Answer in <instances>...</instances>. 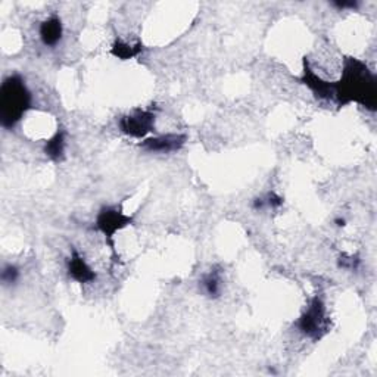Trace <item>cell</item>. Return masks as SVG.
Returning a JSON list of instances; mask_svg holds the SVG:
<instances>
[{
	"mask_svg": "<svg viewBox=\"0 0 377 377\" xmlns=\"http://www.w3.org/2000/svg\"><path fill=\"white\" fill-rule=\"evenodd\" d=\"M67 271L69 277L80 285L93 283L96 280L95 270L89 266L84 256L77 252V249H72L67 259Z\"/></svg>",
	"mask_w": 377,
	"mask_h": 377,
	"instance_id": "52a82bcc",
	"label": "cell"
},
{
	"mask_svg": "<svg viewBox=\"0 0 377 377\" xmlns=\"http://www.w3.org/2000/svg\"><path fill=\"white\" fill-rule=\"evenodd\" d=\"M133 223V217L127 215L118 207H104L97 212L96 228L102 233L107 240L114 245V238L120 230Z\"/></svg>",
	"mask_w": 377,
	"mask_h": 377,
	"instance_id": "277c9868",
	"label": "cell"
},
{
	"mask_svg": "<svg viewBox=\"0 0 377 377\" xmlns=\"http://www.w3.org/2000/svg\"><path fill=\"white\" fill-rule=\"evenodd\" d=\"M67 148V133L64 130L56 132L46 143H45V153L52 161H62L65 156Z\"/></svg>",
	"mask_w": 377,
	"mask_h": 377,
	"instance_id": "8fae6325",
	"label": "cell"
},
{
	"mask_svg": "<svg viewBox=\"0 0 377 377\" xmlns=\"http://www.w3.org/2000/svg\"><path fill=\"white\" fill-rule=\"evenodd\" d=\"M33 97L21 76L13 74L0 87V123L4 128H13L30 111Z\"/></svg>",
	"mask_w": 377,
	"mask_h": 377,
	"instance_id": "7a4b0ae2",
	"label": "cell"
},
{
	"mask_svg": "<svg viewBox=\"0 0 377 377\" xmlns=\"http://www.w3.org/2000/svg\"><path fill=\"white\" fill-rule=\"evenodd\" d=\"M336 224H338L339 227H343V226H345V220H341V219H338V220H336Z\"/></svg>",
	"mask_w": 377,
	"mask_h": 377,
	"instance_id": "e0dca14e",
	"label": "cell"
},
{
	"mask_svg": "<svg viewBox=\"0 0 377 377\" xmlns=\"http://www.w3.org/2000/svg\"><path fill=\"white\" fill-rule=\"evenodd\" d=\"M264 202H266V208H279L283 205V199L275 195V193H268L266 198H264Z\"/></svg>",
	"mask_w": 377,
	"mask_h": 377,
	"instance_id": "9a60e30c",
	"label": "cell"
},
{
	"mask_svg": "<svg viewBox=\"0 0 377 377\" xmlns=\"http://www.w3.org/2000/svg\"><path fill=\"white\" fill-rule=\"evenodd\" d=\"M359 266V259L357 256H350V258H341L339 261V267L343 270H357Z\"/></svg>",
	"mask_w": 377,
	"mask_h": 377,
	"instance_id": "5bb4252c",
	"label": "cell"
},
{
	"mask_svg": "<svg viewBox=\"0 0 377 377\" xmlns=\"http://www.w3.org/2000/svg\"><path fill=\"white\" fill-rule=\"evenodd\" d=\"M338 9H357L358 8V2H346V0H338V2L331 4Z\"/></svg>",
	"mask_w": 377,
	"mask_h": 377,
	"instance_id": "2e32d148",
	"label": "cell"
},
{
	"mask_svg": "<svg viewBox=\"0 0 377 377\" xmlns=\"http://www.w3.org/2000/svg\"><path fill=\"white\" fill-rule=\"evenodd\" d=\"M155 114L149 109H135L120 118L121 132L130 137L144 139L155 128Z\"/></svg>",
	"mask_w": 377,
	"mask_h": 377,
	"instance_id": "5b68a950",
	"label": "cell"
},
{
	"mask_svg": "<svg viewBox=\"0 0 377 377\" xmlns=\"http://www.w3.org/2000/svg\"><path fill=\"white\" fill-rule=\"evenodd\" d=\"M376 77L364 62L355 57H346L342 77L335 83V97L338 104L348 105L357 102L369 109H376Z\"/></svg>",
	"mask_w": 377,
	"mask_h": 377,
	"instance_id": "6da1fadb",
	"label": "cell"
},
{
	"mask_svg": "<svg viewBox=\"0 0 377 377\" xmlns=\"http://www.w3.org/2000/svg\"><path fill=\"white\" fill-rule=\"evenodd\" d=\"M186 135L167 133L155 137H146L139 146L149 153H172L179 152L186 144Z\"/></svg>",
	"mask_w": 377,
	"mask_h": 377,
	"instance_id": "8992f818",
	"label": "cell"
},
{
	"mask_svg": "<svg viewBox=\"0 0 377 377\" xmlns=\"http://www.w3.org/2000/svg\"><path fill=\"white\" fill-rule=\"evenodd\" d=\"M301 81L306 84L317 97H320V99L335 97V83H329L323 80L320 76H317L307 61L303 62Z\"/></svg>",
	"mask_w": 377,
	"mask_h": 377,
	"instance_id": "ba28073f",
	"label": "cell"
},
{
	"mask_svg": "<svg viewBox=\"0 0 377 377\" xmlns=\"http://www.w3.org/2000/svg\"><path fill=\"white\" fill-rule=\"evenodd\" d=\"M200 289L208 298H211V299L219 298L221 295V291H223L221 273L217 271V270H211L210 273L202 275Z\"/></svg>",
	"mask_w": 377,
	"mask_h": 377,
	"instance_id": "30bf717a",
	"label": "cell"
},
{
	"mask_svg": "<svg viewBox=\"0 0 377 377\" xmlns=\"http://www.w3.org/2000/svg\"><path fill=\"white\" fill-rule=\"evenodd\" d=\"M296 327L303 336L313 341H320L326 335L330 327V320L324 302L320 298L315 296L311 299L307 310L298 318Z\"/></svg>",
	"mask_w": 377,
	"mask_h": 377,
	"instance_id": "3957f363",
	"label": "cell"
},
{
	"mask_svg": "<svg viewBox=\"0 0 377 377\" xmlns=\"http://www.w3.org/2000/svg\"><path fill=\"white\" fill-rule=\"evenodd\" d=\"M0 280H2L4 286H12L15 285L20 280V268L17 266L8 264L2 268V273H0Z\"/></svg>",
	"mask_w": 377,
	"mask_h": 377,
	"instance_id": "4fadbf2b",
	"label": "cell"
},
{
	"mask_svg": "<svg viewBox=\"0 0 377 377\" xmlns=\"http://www.w3.org/2000/svg\"><path fill=\"white\" fill-rule=\"evenodd\" d=\"M142 50H143V46H142L140 41L136 43V45H130V43L123 41L120 39L115 40L112 48H111V53L121 61L133 60V57H136L142 53Z\"/></svg>",
	"mask_w": 377,
	"mask_h": 377,
	"instance_id": "7c38bea8",
	"label": "cell"
},
{
	"mask_svg": "<svg viewBox=\"0 0 377 377\" xmlns=\"http://www.w3.org/2000/svg\"><path fill=\"white\" fill-rule=\"evenodd\" d=\"M39 36L43 45L46 48H55L60 45L64 36V27L62 21L57 15H52L48 20L43 21L39 28Z\"/></svg>",
	"mask_w": 377,
	"mask_h": 377,
	"instance_id": "9c48e42d",
	"label": "cell"
}]
</instances>
